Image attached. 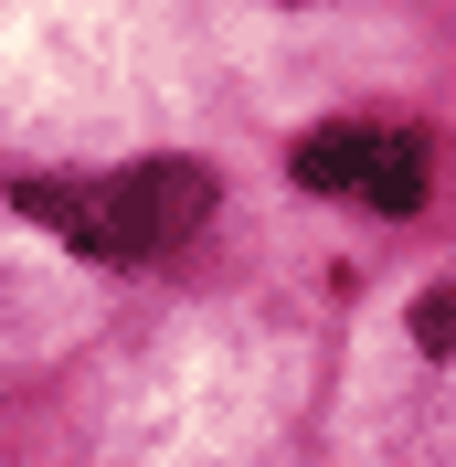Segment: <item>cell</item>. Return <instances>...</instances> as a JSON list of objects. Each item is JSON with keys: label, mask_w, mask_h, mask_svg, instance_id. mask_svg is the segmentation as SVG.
<instances>
[{"label": "cell", "mask_w": 456, "mask_h": 467, "mask_svg": "<svg viewBox=\"0 0 456 467\" xmlns=\"http://www.w3.org/2000/svg\"><path fill=\"white\" fill-rule=\"evenodd\" d=\"M11 202L96 265H160L212 223V171L202 160H139V171H96V181H11Z\"/></svg>", "instance_id": "1"}, {"label": "cell", "mask_w": 456, "mask_h": 467, "mask_svg": "<svg viewBox=\"0 0 456 467\" xmlns=\"http://www.w3.org/2000/svg\"><path fill=\"white\" fill-rule=\"evenodd\" d=\"M297 181L361 213H425V139L414 128H308Z\"/></svg>", "instance_id": "2"}, {"label": "cell", "mask_w": 456, "mask_h": 467, "mask_svg": "<svg viewBox=\"0 0 456 467\" xmlns=\"http://www.w3.org/2000/svg\"><path fill=\"white\" fill-rule=\"evenodd\" d=\"M414 340H425V350H446V361H456V287H435L425 308H414Z\"/></svg>", "instance_id": "3"}]
</instances>
